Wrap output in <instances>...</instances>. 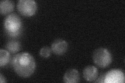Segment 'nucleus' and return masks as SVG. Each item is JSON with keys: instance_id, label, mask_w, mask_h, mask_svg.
Here are the masks:
<instances>
[{"instance_id": "6", "label": "nucleus", "mask_w": 125, "mask_h": 83, "mask_svg": "<svg viewBox=\"0 0 125 83\" xmlns=\"http://www.w3.org/2000/svg\"><path fill=\"white\" fill-rule=\"evenodd\" d=\"M68 49V44L64 39H57L55 40L51 45V50L58 56L64 55Z\"/></svg>"}, {"instance_id": "3", "label": "nucleus", "mask_w": 125, "mask_h": 83, "mask_svg": "<svg viewBox=\"0 0 125 83\" xmlns=\"http://www.w3.org/2000/svg\"><path fill=\"white\" fill-rule=\"evenodd\" d=\"M93 60L94 64L101 68H105L111 64L112 57L108 49L99 48L94 51Z\"/></svg>"}, {"instance_id": "11", "label": "nucleus", "mask_w": 125, "mask_h": 83, "mask_svg": "<svg viewBox=\"0 0 125 83\" xmlns=\"http://www.w3.org/2000/svg\"><path fill=\"white\" fill-rule=\"evenodd\" d=\"M10 54L7 50L1 49L0 50V66L3 67L9 63L10 59Z\"/></svg>"}, {"instance_id": "5", "label": "nucleus", "mask_w": 125, "mask_h": 83, "mask_svg": "<svg viewBox=\"0 0 125 83\" xmlns=\"http://www.w3.org/2000/svg\"><path fill=\"white\" fill-rule=\"evenodd\" d=\"M125 82L124 74L120 70H111L104 75V83H123Z\"/></svg>"}, {"instance_id": "7", "label": "nucleus", "mask_w": 125, "mask_h": 83, "mask_svg": "<svg viewBox=\"0 0 125 83\" xmlns=\"http://www.w3.org/2000/svg\"><path fill=\"white\" fill-rule=\"evenodd\" d=\"M83 76L87 81L93 82L98 76V70L93 65L87 66L83 71Z\"/></svg>"}, {"instance_id": "10", "label": "nucleus", "mask_w": 125, "mask_h": 83, "mask_svg": "<svg viewBox=\"0 0 125 83\" xmlns=\"http://www.w3.org/2000/svg\"><path fill=\"white\" fill-rule=\"evenodd\" d=\"M20 43L16 41H10L8 42L6 44V49L10 53L15 54L21 49Z\"/></svg>"}, {"instance_id": "8", "label": "nucleus", "mask_w": 125, "mask_h": 83, "mask_svg": "<svg viewBox=\"0 0 125 83\" xmlns=\"http://www.w3.org/2000/svg\"><path fill=\"white\" fill-rule=\"evenodd\" d=\"M63 80L66 83H77L80 81V75L78 71L75 69L67 70L63 77Z\"/></svg>"}, {"instance_id": "12", "label": "nucleus", "mask_w": 125, "mask_h": 83, "mask_svg": "<svg viewBox=\"0 0 125 83\" xmlns=\"http://www.w3.org/2000/svg\"><path fill=\"white\" fill-rule=\"evenodd\" d=\"M51 53V49L48 46H44L40 49V55L43 58H48Z\"/></svg>"}, {"instance_id": "1", "label": "nucleus", "mask_w": 125, "mask_h": 83, "mask_svg": "<svg viewBox=\"0 0 125 83\" xmlns=\"http://www.w3.org/2000/svg\"><path fill=\"white\" fill-rule=\"evenodd\" d=\"M14 70L18 75L22 77H28L36 69V62L33 56L28 53L17 54L11 60Z\"/></svg>"}, {"instance_id": "4", "label": "nucleus", "mask_w": 125, "mask_h": 83, "mask_svg": "<svg viewBox=\"0 0 125 83\" xmlns=\"http://www.w3.org/2000/svg\"><path fill=\"white\" fill-rule=\"evenodd\" d=\"M17 7L19 13L26 17L32 16L37 9V3L33 0H19Z\"/></svg>"}, {"instance_id": "13", "label": "nucleus", "mask_w": 125, "mask_h": 83, "mask_svg": "<svg viewBox=\"0 0 125 83\" xmlns=\"http://www.w3.org/2000/svg\"><path fill=\"white\" fill-rule=\"evenodd\" d=\"M0 82H1V83L6 82V80L5 78L3 76V75L2 74H0Z\"/></svg>"}, {"instance_id": "2", "label": "nucleus", "mask_w": 125, "mask_h": 83, "mask_svg": "<svg viewBox=\"0 0 125 83\" xmlns=\"http://www.w3.org/2000/svg\"><path fill=\"white\" fill-rule=\"evenodd\" d=\"M6 32L10 36L16 37L20 33L22 28V21L18 15L10 14L6 17L4 22Z\"/></svg>"}, {"instance_id": "9", "label": "nucleus", "mask_w": 125, "mask_h": 83, "mask_svg": "<svg viewBox=\"0 0 125 83\" xmlns=\"http://www.w3.org/2000/svg\"><path fill=\"white\" fill-rule=\"evenodd\" d=\"M14 3L10 0H4L0 2V11L2 15L9 14L14 10Z\"/></svg>"}]
</instances>
